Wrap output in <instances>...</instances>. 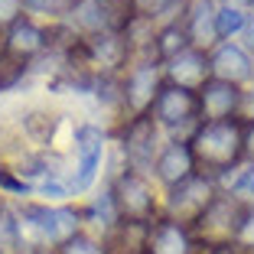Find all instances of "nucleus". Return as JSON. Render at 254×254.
<instances>
[{
    "label": "nucleus",
    "instance_id": "obj_1",
    "mask_svg": "<svg viewBox=\"0 0 254 254\" xmlns=\"http://www.w3.org/2000/svg\"><path fill=\"white\" fill-rule=\"evenodd\" d=\"M192 157L205 173H228L245 157V124L238 118L228 121H202L189 140Z\"/></svg>",
    "mask_w": 254,
    "mask_h": 254
},
{
    "label": "nucleus",
    "instance_id": "obj_2",
    "mask_svg": "<svg viewBox=\"0 0 254 254\" xmlns=\"http://www.w3.org/2000/svg\"><path fill=\"white\" fill-rule=\"evenodd\" d=\"M248 205L241 199H235L232 192L215 195L212 205L202 212V218L192 225L199 241H209V245H235L241 235V225H245Z\"/></svg>",
    "mask_w": 254,
    "mask_h": 254
},
{
    "label": "nucleus",
    "instance_id": "obj_3",
    "mask_svg": "<svg viewBox=\"0 0 254 254\" xmlns=\"http://www.w3.org/2000/svg\"><path fill=\"white\" fill-rule=\"evenodd\" d=\"M111 202L118 218L124 222H157V195L153 186L147 183V176L137 170H124L111 186Z\"/></svg>",
    "mask_w": 254,
    "mask_h": 254
},
{
    "label": "nucleus",
    "instance_id": "obj_4",
    "mask_svg": "<svg viewBox=\"0 0 254 254\" xmlns=\"http://www.w3.org/2000/svg\"><path fill=\"white\" fill-rule=\"evenodd\" d=\"M150 114H153V121H160V124L170 127L176 140H183V130H186L189 140H192V134L202 124L199 95L189 91V88H180V85H163L160 95H157V101H153V108H150Z\"/></svg>",
    "mask_w": 254,
    "mask_h": 254
},
{
    "label": "nucleus",
    "instance_id": "obj_5",
    "mask_svg": "<svg viewBox=\"0 0 254 254\" xmlns=\"http://www.w3.org/2000/svg\"><path fill=\"white\" fill-rule=\"evenodd\" d=\"M215 195H218L215 183H212L209 176H202V173H192L189 180L170 186L166 215H170V222H176V225H195L202 218V212L212 205Z\"/></svg>",
    "mask_w": 254,
    "mask_h": 254
},
{
    "label": "nucleus",
    "instance_id": "obj_6",
    "mask_svg": "<svg viewBox=\"0 0 254 254\" xmlns=\"http://www.w3.org/2000/svg\"><path fill=\"white\" fill-rule=\"evenodd\" d=\"M121 88H124V108L134 118H140V114H147L150 108H153V101H157L160 95V62L157 59H134V65L127 68L124 82H121Z\"/></svg>",
    "mask_w": 254,
    "mask_h": 254
},
{
    "label": "nucleus",
    "instance_id": "obj_7",
    "mask_svg": "<svg viewBox=\"0 0 254 254\" xmlns=\"http://www.w3.org/2000/svg\"><path fill=\"white\" fill-rule=\"evenodd\" d=\"M20 218H26L39 232V238L49 241V245H65L68 238L78 235V212L65 209V205H36V202H26L20 209Z\"/></svg>",
    "mask_w": 254,
    "mask_h": 254
},
{
    "label": "nucleus",
    "instance_id": "obj_8",
    "mask_svg": "<svg viewBox=\"0 0 254 254\" xmlns=\"http://www.w3.org/2000/svg\"><path fill=\"white\" fill-rule=\"evenodd\" d=\"M124 153L130 170L143 173L157 163V121L153 114H140L127 124L124 130Z\"/></svg>",
    "mask_w": 254,
    "mask_h": 254
},
{
    "label": "nucleus",
    "instance_id": "obj_9",
    "mask_svg": "<svg viewBox=\"0 0 254 254\" xmlns=\"http://www.w3.org/2000/svg\"><path fill=\"white\" fill-rule=\"evenodd\" d=\"M101 153H105V134L91 124H82L75 130V157H78V163H75L78 173H75V183H72L75 192H82V189H88L95 183L98 166H101Z\"/></svg>",
    "mask_w": 254,
    "mask_h": 254
},
{
    "label": "nucleus",
    "instance_id": "obj_10",
    "mask_svg": "<svg viewBox=\"0 0 254 254\" xmlns=\"http://www.w3.org/2000/svg\"><path fill=\"white\" fill-rule=\"evenodd\" d=\"M199 118L202 121H228L238 118V105H241V91L232 82H218L209 78L199 91Z\"/></svg>",
    "mask_w": 254,
    "mask_h": 254
},
{
    "label": "nucleus",
    "instance_id": "obj_11",
    "mask_svg": "<svg viewBox=\"0 0 254 254\" xmlns=\"http://www.w3.org/2000/svg\"><path fill=\"white\" fill-rule=\"evenodd\" d=\"M85 56H88L91 68H101V72L114 75L127 65L130 59V49H127L124 36L121 33H95V36H85Z\"/></svg>",
    "mask_w": 254,
    "mask_h": 254
},
{
    "label": "nucleus",
    "instance_id": "obj_12",
    "mask_svg": "<svg viewBox=\"0 0 254 254\" xmlns=\"http://www.w3.org/2000/svg\"><path fill=\"white\" fill-rule=\"evenodd\" d=\"M166 78H170V85L199 91L202 85L212 78L209 56L202 53V49H195V46H189V49H183L180 56H173V59L166 62Z\"/></svg>",
    "mask_w": 254,
    "mask_h": 254
},
{
    "label": "nucleus",
    "instance_id": "obj_13",
    "mask_svg": "<svg viewBox=\"0 0 254 254\" xmlns=\"http://www.w3.org/2000/svg\"><path fill=\"white\" fill-rule=\"evenodd\" d=\"M209 65H212V78L232 82V85H241L254 75V62H251V56H248V49H241V46H235V43L218 46L215 53L209 56Z\"/></svg>",
    "mask_w": 254,
    "mask_h": 254
},
{
    "label": "nucleus",
    "instance_id": "obj_14",
    "mask_svg": "<svg viewBox=\"0 0 254 254\" xmlns=\"http://www.w3.org/2000/svg\"><path fill=\"white\" fill-rule=\"evenodd\" d=\"M153 170H157V176L166 183V186H176V183L189 180V176H192V170H195V157H192L189 140H170L157 153Z\"/></svg>",
    "mask_w": 254,
    "mask_h": 254
},
{
    "label": "nucleus",
    "instance_id": "obj_15",
    "mask_svg": "<svg viewBox=\"0 0 254 254\" xmlns=\"http://www.w3.org/2000/svg\"><path fill=\"white\" fill-rule=\"evenodd\" d=\"M46 46H49V33L46 30H39L33 20H16L13 26L7 30V36H3V53H10V56H16V59H23V62H30V59H36L39 53H43Z\"/></svg>",
    "mask_w": 254,
    "mask_h": 254
},
{
    "label": "nucleus",
    "instance_id": "obj_16",
    "mask_svg": "<svg viewBox=\"0 0 254 254\" xmlns=\"http://www.w3.org/2000/svg\"><path fill=\"white\" fill-rule=\"evenodd\" d=\"M105 254H147L150 251V225L147 222H118L108 228Z\"/></svg>",
    "mask_w": 254,
    "mask_h": 254
},
{
    "label": "nucleus",
    "instance_id": "obj_17",
    "mask_svg": "<svg viewBox=\"0 0 254 254\" xmlns=\"http://www.w3.org/2000/svg\"><path fill=\"white\" fill-rule=\"evenodd\" d=\"M215 0H192L186 7V36H189V46L202 49V46H212L218 39L215 33Z\"/></svg>",
    "mask_w": 254,
    "mask_h": 254
},
{
    "label": "nucleus",
    "instance_id": "obj_18",
    "mask_svg": "<svg viewBox=\"0 0 254 254\" xmlns=\"http://www.w3.org/2000/svg\"><path fill=\"white\" fill-rule=\"evenodd\" d=\"M189 251V238L186 228L170 218L150 225V251L147 254H186Z\"/></svg>",
    "mask_w": 254,
    "mask_h": 254
},
{
    "label": "nucleus",
    "instance_id": "obj_19",
    "mask_svg": "<svg viewBox=\"0 0 254 254\" xmlns=\"http://www.w3.org/2000/svg\"><path fill=\"white\" fill-rule=\"evenodd\" d=\"M98 10H101V20H105L108 33H124L127 23L140 13L137 0H95Z\"/></svg>",
    "mask_w": 254,
    "mask_h": 254
},
{
    "label": "nucleus",
    "instance_id": "obj_20",
    "mask_svg": "<svg viewBox=\"0 0 254 254\" xmlns=\"http://www.w3.org/2000/svg\"><path fill=\"white\" fill-rule=\"evenodd\" d=\"M183 49H189L186 26H183V23L160 26V30H157V46H153V56H157V62H170L173 56H180Z\"/></svg>",
    "mask_w": 254,
    "mask_h": 254
},
{
    "label": "nucleus",
    "instance_id": "obj_21",
    "mask_svg": "<svg viewBox=\"0 0 254 254\" xmlns=\"http://www.w3.org/2000/svg\"><path fill=\"white\" fill-rule=\"evenodd\" d=\"M72 26H75V30H82L85 36L105 33V20H101V10H98L95 0H75V7H72Z\"/></svg>",
    "mask_w": 254,
    "mask_h": 254
},
{
    "label": "nucleus",
    "instance_id": "obj_22",
    "mask_svg": "<svg viewBox=\"0 0 254 254\" xmlns=\"http://www.w3.org/2000/svg\"><path fill=\"white\" fill-rule=\"evenodd\" d=\"M245 30V10L238 7V3H222V7L215 10V33L218 39H228L235 36V33Z\"/></svg>",
    "mask_w": 254,
    "mask_h": 254
},
{
    "label": "nucleus",
    "instance_id": "obj_23",
    "mask_svg": "<svg viewBox=\"0 0 254 254\" xmlns=\"http://www.w3.org/2000/svg\"><path fill=\"white\" fill-rule=\"evenodd\" d=\"M75 0H23V10L33 16H53V20H59V16L72 13Z\"/></svg>",
    "mask_w": 254,
    "mask_h": 254
},
{
    "label": "nucleus",
    "instance_id": "obj_24",
    "mask_svg": "<svg viewBox=\"0 0 254 254\" xmlns=\"http://www.w3.org/2000/svg\"><path fill=\"white\" fill-rule=\"evenodd\" d=\"M23 72H26V62L0 49V88H10V85H16V82L23 78Z\"/></svg>",
    "mask_w": 254,
    "mask_h": 254
},
{
    "label": "nucleus",
    "instance_id": "obj_25",
    "mask_svg": "<svg viewBox=\"0 0 254 254\" xmlns=\"http://www.w3.org/2000/svg\"><path fill=\"white\" fill-rule=\"evenodd\" d=\"M59 254H105V248L98 245V241H91L88 235H75V238H68L65 245H59Z\"/></svg>",
    "mask_w": 254,
    "mask_h": 254
},
{
    "label": "nucleus",
    "instance_id": "obj_26",
    "mask_svg": "<svg viewBox=\"0 0 254 254\" xmlns=\"http://www.w3.org/2000/svg\"><path fill=\"white\" fill-rule=\"evenodd\" d=\"M232 195L241 202H254V163L238 173V180L232 183Z\"/></svg>",
    "mask_w": 254,
    "mask_h": 254
},
{
    "label": "nucleus",
    "instance_id": "obj_27",
    "mask_svg": "<svg viewBox=\"0 0 254 254\" xmlns=\"http://www.w3.org/2000/svg\"><path fill=\"white\" fill-rule=\"evenodd\" d=\"M0 189H7V192H13V195H30V189H33V186H30L26 180H16L13 170L0 163Z\"/></svg>",
    "mask_w": 254,
    "mask_h": 254
},
{
    "label": "nucleus",
    "instance_id": "obj_28",
    "mask_svg": "<svg viewBox=\"0 0 254 254\" xmlns=\"http://www.w3.org/2000/svg\"><path fill=\"white\" fill-rule=\"evenodd\" d=\"M16 20H23V0H0V30H10Z\"/></svg>",
    "mask_w": 254,
    "mask_h": 254
},
{
    "label": "nucleus",
    "instance_id": "obj_29",
    "mask_svg": "<svg viewBox=\"0 0 254 254\" xmlns=\"http://www.w3.org/2000/svg\"><path fill=\"white\" fill-rule=\"evenodd\" d=\"M238 121H241V124H254V91H241Z\"/></svg>",
    "mask_w": 254,
    "mask_h": 254
},
{
    "label": "nucleus",
    "instance_id": "obj_30",
    "mask_svg": "<svg viewBox=\"0 0 254 254\" xmlns=\"http://www.w3.org/2000/svg\"><path fill=\"white\" fill-rule=\"evenodd\" d=\"M238 245L241 248H254V209H248L245 225H241V235H238Z\"/></svg>",
    "mask_w": 254,
    "mask_h": 254
},
{
    "label": "nucleus",
    "instance_id": "obj_31",
    "mask_svg": "<svg viewBox=\"0 0 254 254\" xmlns=\"http://www.w3.org/2000/svg\"><path fill=\"white\" fill-rule=\"evenodd\" d=\"M39 192L49 195V199H65V195H68V186H65V183H59V180H46L43 186H39Z\"/></svg>",
    "mask_w": 254,
    "mask_h": 254
},
{
    "label": "nucleus",
    "instance_id": "obj_32",
    "mask_svg": "<svg viewBox=\"0 0 254 254\" xmlns=\"http://www.w3.org/2000/svg\"><path fill=\"white\" fill-rule=\"evenodd\" d=\"M241 33H245V39H248V49L254 53V0H251V7L245 10V30Z\"/></svg>",
    "mask_w": 254,
    "mask_h": 254
},
{
    "label": "nucleus",
    "instance_id": "obj_33",
    "mask_svg": "<svg viewBox=\"0 0 254 254\" xmlns=\"http://www.w3.org/2000/svg\"><path fill=\"white\" fill-rule=\"evenodd\" d=\"M245 157H254V124H245Z\"/></svg>",
    "mask_w": 254,
    "mask_h": 254
},
{
    "label": "nucleus",
    "instance_id": "obj_34",
    "mask_svg": "<svg viewBox=\"0 0 254 254\" xmlns=\"http://www.w3.org/2000/svg\"><path fill=\"white\" fill-rule=\"evenodd\" d=\"M212 254H245V248H241L238 241H235V245H218Z\"/></svg>",
    "mask_w": 254,
    "mask_h": 254
},
{
    "label": "nucleus",
    "instance_id": "obj_35",
    "mask_svg": "<svg viewBox=\"0 0 254 254\" xmlns=\"http://www.w3.org/2000/svg\"><path fill=\"white\" fill-rule=\"evenodd\" d=\"M228 3H232V0H228ZM248 3H251V0H248Z\"/></svg>",
    "mask_w": 254,
    "mask_h": 254
}]
</instances>
